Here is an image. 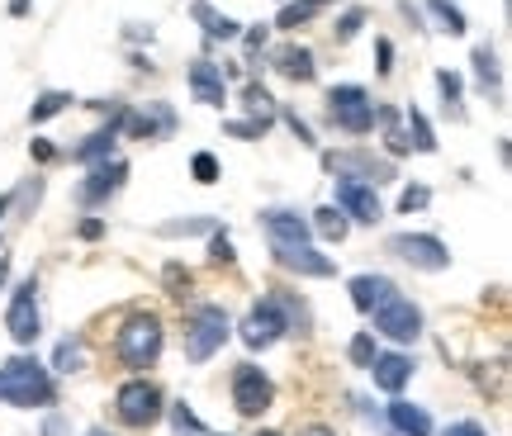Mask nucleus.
<instances>
[{
	"mask_svg": "<svg viewBox=\"0 0 512 436\" xmlns=\"http://www.w3.org/2000/svg\"><path fill=\"white\" fill-rule=\"evenodd\" d=\"M0 403H15V408H43L53 403V380L34 356H15V361L0 370Z\"/></svg>",
	"mask_w": 512,
	"mask_h": 436,
	"instance_id": "obj_1",
	"label": "nucleus"
},
{
	"mask_svg": "<svg viewBox=\"0 0 512 436\" xmlns=\"http://www.w3.org/2000/svg\"><path fill=\"white\" fill-rule=\"evenodd\" d=\"M119 361L133 365V370H147V365L162 356V318L157 313H133L124 327H119Z\"/></svg>",
	"mask_w": 512,
	"mask_h": 436,
	"instance_id": "obj_2",
	"label": "nucleus"
},
{
	"mask_svg": "<svg viewBox=\"0 0 512 436\" xmlns=\"http://www.w3.org/2000/svg\"><path fill=\"white\" fill-rule=\"evenodd\" d=\"M228 342V313L204 304V309L190 313V327H185V361H209L219 346Z\"/></svg>",
	"mask_w": 512,
	"mask_h": 436,
	"instance_id": "obj_3",
	"label": "nucleus"
},
{
	"mask_svg": "<svg viewBox=\"0 0 512 436\" xmlns=\"http://www.w3.org/2000/svg\"><path fill=\"white\" fill-rule=\"evenodd\" d=\"M114 408H119V418L128 427H152V422L162 418V389L147 380H128L119 394H114Z\"/></svg>",
	"mask_w": 512,
	"mask_h": 436,
	"instance_id": "obj_4",
	"label": "nucleus"
},
{
	"mask_svg": "<svg viewBox=\"0 0 512 436\" xmlns=\"http://www.w3.org/2000/svg\"><path fill=\"white\" fill-rule=\"evenodd\" d=\"M328 105H332V119L347 133H370V124H375V105H370V95L361 86H332Z\"/></svg>",
	"mask_w": 512,
	"mask_h": 436,
	"instance_id": "obj_5",
	"label": "nucleus"
},
{
	"mask_svg": "<svg viewBox=\"0 0 512 436\" xmlns=\"http://www.w3.org/2000/svg\"><path fill=\"white\" fill-rule=\"evenodd\" d=\"M389 252L399 256V261H408V266H418V271H446L451 266V252L427 233H399L389 242Z\"/></svg>",
	"mask_w": 512,
	"mask_h": 436,
	"instance_id": "obj_6",
	"label": "nucleus"
},
{
	"mask_svg": "<svg viewBox=\"0 0 512 436\" xmlns=\"http://www.w3.org/2000/svg\"><path fill=\"white\" fill-rule=\"evenodd\" d=\"M5 327H10V337H15L19 346L38 342V285L34 280H24L15 294H10V313H5Z\"/></svg>",
	"mask_w": 512,
	"mask_h": 436,
	"instance_id": "obj_7",
	"label": "nucleus"
},
{
	"mask_svg": "<svg viewBox=\"0 0 512 436\" xmlns=\"http://www.w3.org/2000/svg\"><path fill=\"white\" fill-rule=\"evenodd\" d=\"M275 399L271 380L256 370V365H238V375H233V408H238L242 418H256V413H266Z\"/></svg>",
	"mask_w": 512,
	"mask_h": 436,
	"instance_id": "obj_8",
	"label": "nucleus"
},
{
	"mask_svg": "<svg viewBox=\"0 0 512 436\" xmlns=\"http://www.w3.org/2000/svg\"><path fill=\"white\" fill-rule=\"evenodd\" d=\"M375 332H384V337H394V342H418L422 332V313L408 304V299H384L380 309H375Z\"/></svg>",
	"mask_w": 512,
	"mask_h": 436,
	"instance_id": "obj_9",
	"label": "nucleus"
},
{
	"mask_svg": "<svg viewBox=\"0 0 512 436\" xmlns=\"http://www.w3.org/2000/svg\"><path fill=\"white\" fill-rule=\"evenodd\" d=\"M328 166L342 176V181H361V185H380V181H389V176H394V166L375 162V157H366V152H342V157L332 152Z\"/></svg>",
	"mask_w": 512,
	"mask_h": 436,
	"instance_id": "obj_10",
	"label": "nucleus"
},
{
	"mask_svg": "<svg viewBox=\"0 0 512 436\" xmlns=\"http://www.w3.org/2000/svg\"><path fill=\"white\" fill-rule=\"evenodd\" d=\"M337 209L356 223H380V200H375V185L361 181H342L337 176Z\"/></svg>",
	"mask_w": 512,
	"mask_h": 436,
	"instance_id": "obj_11",
	"label": "nucleus"
},
{
	"mask_svg": "<svg viewBox=\"0 0 512 436\" xmlns=\"http://www.w3.org/2000/svg\"><path fill=\"white\" fill-rule=\"evenodd\" d=\"M280 332H285L280 304H256V309L247 313V323H242V342L252 346V351H261V346H271Z\"/></svg>",
	"mask_w": 512,
	"mask_h": 436,
	"instance_id": "obj_12",
	"label": "nucleus"
},
{
	"mask_svg": "<svg viewBox=\"0 0 512 436\" xmlns=\"http://www.w3.org/2000/svg\"><path fill=\"white\" fill-rule=\"evenodd\" d=\"M271 252L280 266H290L299 275H332V261L323 252H313L309 242H271Z\"/></svg>",
	"mask_w": 512,
	"mask_h": 436,
	"instance_id": "obj_13",
	"label": "nucleus"
},
{
	"mask_svg": "<svg viewBox=\"0 0 512 436\" xmlns=\"http://www.w3.org/2000/svg\"><path fill=\"white\" fill-rule=\"evenodd\" d=\"M124 176H128V166L119 162V157H114V162H100V166L91 171V176H86V185H81V204H100V200H110L114 190L124 185Z\"/></svg>",
	"mask_w": 512,
	"mask_h": 436,
	"instance_id": "obj_14",
	"label": "nucleus"
},
{
	"mask_svg": "<svg viewBox=\"0 0 512 436\" xmlns=\"http://www.w3.org/2000/svg\"><path fill=\"white\" fill-rule=\"evenodd\" d=\"M394 294L399 290H394L389 275H356V280H351V304L361 313H375L384 299H394Z\"/></svg>",
	"mask_w": 512,
	"mask_h": 436,
	"instance_id": "obj_15",
	"label": "nucleus"
},
{
	"mask_svg": "<svg viewBox=\"0 0 512 436\" xmlns=\"http://www.w3.org/2000/svg\"><path fill=\"white\" fill-rule=\"evenodd\" d=\"M408 375H413V361L399 356V351H389V356H375V361H370V380H375V389L399 394L403 384H408Z\"/></svg>",
	"mask_w": 512,
	"mask_h": 436,
	"instance_id": "obj_16",
	"label": "nucleus"
},
{
	"mask_svg": "<svg viewBox=\"0 0 512 436\" xmlns=\"http://www.w3.org/2000/svg\"><path fill=\"white\" fill-rule=\"evenodd\" d=\"M261 223H266L271 242H309V223L294 214V209H266Z\"/></svg>",
	"mask_w": 512,
	"mask_h": 436,
	"instance_id": "obj_17",
	"label": "nucleus"
},
{
	"mask_svg": "<svg viewBox=\"0 0 512 436\" xmlns=\"http://www.w3.org/2000/svg\"><path fill=\"white\" fill-rule=\"evenodd\" d=\"M190 91H195V100L200 105H214V109H223V76L214 72V62H195L190 67Z\"/></svg>",
	"mask_w": 512,
	"mask_h": 436,
	"instance_id": "obj_18",
	"label": "nucleus"
},
{
	"mask_svg": "<svg viewBox=\"0 0 512 436\" xmlns=\"http://www.w3.org/2000/svg\"><path fill=\"white\" fill-rule=\"evenodd\" d=\"M389 422H394V432L399 436H432V418H427V408L418 403H389Z\"/></svg>",
	"mask_w": 512,
	"mask_h": 436,
	"instance_id": "obj_19",
	"label": "nucleus"
},
{
	"mask_svg": "<svg viewBox=\"0 0 512 436\" xmlns=\"http://www.w3.org/2000/svg\"><path fill=\"white\" fill-rule=\"evenodd\" d=\"M124 124L133 138H157V133H171V128H176V114L166 105H152L147 114H128Z\"/></svg>",
	"mask_w": 512,
	"mask_h": 436,
	"instance_id": "obj_20",
	"label": "nucleus"
},
{
	"mask_svg": "<svg viewBox=\"0 0 512 436\" xmlns=\"http://www.w3.org/2000/svg\"><path fill=\"white\" fill-rule=\"evenodd\" d=\"M275 72L290 76V81H313V53L290 43V48H280V53H275Z\"/></svg>",
	"mask_w": 512,
	"mask_h": 436,
	"instance_id": "obj_21",
	"label": "nucleus"
},
{
	"mask_svg": "<svg viewBox=\"0 0 512 436\" xmlns=\"http://www.w3.org/2000/svg\"><path fill=\"white\" fill-rule=\"evenodd\" d=\"M119 124H124V114H119ZM119 124H110V128H100V133H91L86 143L76 147L72 157L76 162H110V152H114V133H119Z\"/></svg>",
	"mask_w": 512,
	"mask_h": 436,
	"instance_id": "obj_22",
	"label": "nucleus"
},
{
	"mask_svg": "<svg viewBox=\"0 0 512 436\" xmlns=\"http://www.w3.org/2000/svg\"><path fill=\"white\" fill-rule=\"evenodd\" d=\"M195 19H200V24H204V34L214 38V43H219V38H223V43H228V38H238V29H242L238 19L214 15V10H209V0H195Z\"/></svg>",
	"mask_w": 512,
	"mask_h": 436,
	"instance_id": "obj_23",
	"label": "nucleus"
},
{
	"mask_svg": "<svg viewBox=\"0 0 512 436\" xmlns=\"http://www.w3.org/2000/svg\"><path fill=\"white\" fill-rule=\"evenodd\" d=\"M309 228L318 237H328V242H342V237H347V214H342L337 204H328V209H318V214H313Z\"/></svg>",
	"mask_w": 512,
	"mask_h": 436,
	"instance_id": "obj_24",
	"label": "nucleus"
},
{
	"mask_svg": "<svg viewBox=\"0 0 512 436\" xmlns=\"http://www.w3.org/2000/svg\"><path fill=\"white\" fill-rule=\"evenodd\" d=\"M323 5H332V0H290L285 10H280V29H294V24H309Z\"/></svg>",
	"mask_w": 512,
	"mask_h": 436,
	"instance_id": "obj_25",
	"label": "nucleus"
},
{
	"mask_svg": "<svg viewBox=\"0 0 512 436\" xmlns=\"http://www.w3.org/2000/svg\"><path fill=\"white\" fill-rule=\"evenodd\" d=\"M408 138H413L408 147H418V152H437V138H432V124L422 119V109H408Z\"/></svg>",
	"mask_w": 512,
	"mask_h": 436,
	"instance_id": "obj_26",
	"label": "nucleus"
},
{
	"mask_svg": "<svg viewBox=\"0 0 512 436\" xmlns=\"http://www.w3.org/2000/svg\"><path fill=\"white\" fill-rule=\"evenodd\" d=\"M67 105H72V95H62V91L38 95V100H34V124H43V119H53V114H62Z\"/></svg>",
	"mask_w": 512,
	"mask_h": 436,
	"instance_id": "obj_27",
	"label": "nucleus"
},
{
	"mask_svg": "<svg viewBox=\"0 0 512 436\" xmlns=\"http://www.w3.org/2000/svg\"><path fill=\"white\" fill-rule=\"evenodd\" d=\"M427 5H432V15L441 19V29H446V34H465V15H460L451 0H427Z\"/></svg>",
	"mask_w": 512,
	"mask_h": 436,
	"instance_id": "obj_28",
	"label": "nucleus"
},
{
	"mask_svg": "<svg viewBox=\"0 0 512 436\" xmlns=\"http://www.w3.org/2000/svg\"><path fill=\"white\" fill-rule=\"evenodd\" d=\"M242 100H247V109H256V119H261V124H271V95L261 91V86H247V91H242Z\"/></svg>",
	"mask_w": 512,
	"mask_h": 436,
	"instance_id": "obj_29",
	"label": "nucleus"
},
{
	"mask_svg": "<svg viewBox=\"0 0 512 436\" xmlns=\"http://www.w3.org/2000/svg\"><path fill=\"white\" fill-rule=\"evenodd\" d=\"M81 361H86V351H81V342H62L57 346V370H81Z\"/></svg>",
	"mask_w": 512,
	"mask_h": 436,
	"instance_id": "obj_30",
	"label": "nucleus"
},
{
	"mask_svg": "<svg viewBox=\"0 0 512 436\" xmlns=\"http://www.w3.org/2000/svg\"><path fill=\"white\" fill-rule=\"evenodd\" d=\"M475 67H479V86L489 91V86H498V62H494V53L489 48H479L475 53Z\"/></svg>",
	"mask_w": 512,
	"mask_h": 436,
	"instance_id": "obj_31",
	"label": "nucleus"
},
{
	"mask_svg": "<svg viewBox=\"0 0 512 436\" xmlns=\"http://www.w3.org/2000/svg\"><path fill=\"white\" fill-rule=\"evenodd\" d=\"M190 171H195V181H200V185H214V181H219V162H214L209 152H195Z\"/></svg>",
	"mask_w": 512,
	"mask_h": 436,
	"instance_id": "obj_32",
	"label": "nucleus"
},
{
	"mask_svg": "<svg viewBox=\"0 0 512 436\" xmlns=\"http://www.w3.org/2000/svg\"><path fill=\"white\" fill-rule=\"evenodd\" d=\"M190 271H181V266H166V290H171V299H185L190 294Z\"/></svg>",
	"mask_w": 512,
	"mask_h": 436,
	"instance_id": "obj_33",
	"label": "nucleus"
},
{
	"mask_svg": "<svg viewBox=\"0 0 512 436\" xmlns=\"http://www.w3.org/2000/svg\"><path fill=\"white\" fill-rule=\"evenodd\" d=\"M209 228H214L209 218H185V223H166L162 233L166 237H181V233H209Z\"/></svg>",
	"mask_w": 512,
	"mask_h": 436,
	"instance_id": "obj_34",
	"label": "nucleus"
},
{
	"mask_svg": "<svg viewBox=\"0 0 512 436\" xmlns=\"http://www.w3.org/2000/svg\"><path fill=\"white\" fill-rule=\"evenodd\" d=\"M209 256H214L219 266H233V242H228V233H214V242H209Z\"/></svg>",
	"mask_w": 512,
	"mask_h": 436,
	"instance_id": "obj_35",
	"label": "nucleus"
},
{
	"mask_svg": "<svg viewBox=\"0 0 512 436\" xmlns=\"http://www.w3.org/2000/svg\"><path fill=\"white\" fill-rule=\"evenodd\" d=\"M437 86L446 95V105H460V76L456 72H437Z\"/></svg>",
	"mask_w": 512,
	"mask_h": 436,
	"instance_id": "obj_36",
	"label": "nucleus"
},
{
	"mask_svg": "<svg viewBox=\"0 0 512 436\" xmlns=\"http://www.w3.org/2000/svg\"><path fill=\"white\" fill-rule=\"evenodd\" d=\"M351 361H356V365H370V361H375V342H370L366 332L351 342Z\"/></svg>",
	"mask_w": 512,
	"mask_h": 436,
	"instance_id": "obj_37",
	"label": "nucleus"
},
{
	"mask_svg": "<svg viewBox=\"0 0 512 436\" xmlns=\"http://www.w3.org/2000/svg\"><path fill=\"white\" fill-rule=\"evenodd\" d=\"M432 200V195H427V190H422V185H413V190H403V200H399V209L403 214H413V209H422V204Z\"/></svg>",
	"mask_w": 512,
	"mask_h": 436,
	"instance_id": "obj_38",
	"label": "nucleus"
},
{
	"mask_svg": "<svg viewBox=\"0 0 512 436\" xmlns=\"http://www.w3.org/2000/svg\"><path fill=\"white\" fill-rule=\"evenodd\" d=\"M176 432H181V436H200V432H204L200 422H195V418H190V413H185V403H181V408H176Z\"/></svg>",
	"mask_w": 512,
	"mask_h": 436,
	"instance_id": "obj_39",
	"label": "nucleus"
},
{
	"mask_svg": "<svg viewBox=\"0 0 512 436\" xmlns=\"http://www.w3.org/2000/svg\"><path fill=\"white\" fill-rule=\"evenodd\" d=\"M361 24H366V15H361V10H351V15L342 19V24H337V38H351L356 29H361Z\"/></svg>",
	"mask_w": 512,
	"mask_h": 436,
	"instance_id": "obj_40",
	"label": "nucleus"
},
{
	"mask_svg": "<svg viewBox=\"0 0 512 436\" xmlns=\"http://www.w3.org/2000/svg\"><path fill=\"white\" fill-rule=\"evenodd\" d=\"M446 436H489V432H484L479 422H451V427H446Z\"/></svg>",
	"mask_w": 512,
	"mask_h": 436,
	"instance_id": "obj_41",
	"label": "nucleus"
},
{
	"mask_svg": "<svg viewBox=\"0 0 512 436\" xmlns=\"http://www.w3.org/2000/svg\"><path fill=\"white\" fill-rule=\"evenodd\" d=\"M285 124L294 128V133H299V143H313V133H309V124H304V119H299V114H285Z\"/></svg>",
	"mask_w": 512,
	"mask_h": 436,
	"instance_id": "obj_42",
	"label": "nucleus"
},
{
	"mask_svg": "<svg viewBox=\"0 0 512 436\" xmlns=\"http://www.w3.org/2000/svg\"><path fill=\"white\" fill-rule=\"evenodd\" d=\"M34 157L38 162H53V143H48V138H34Z\"/></svg>",
	"mask_w": 512,
	"mask_h": 436,
	"instance_id": "obj_43",
	"label": "nucleus"
},
{
	"mask_svg": "<svg viewBox=\"0 0 512 436\" xmlns=\"http://www.w3.org/2000/svg\"><path fill=\"white\" fill-rule=\"evenodd\" d=\"M389 62H394V48H389V38H380V72H389Z\"/></svg>",
	"mask_w": 512,
	"mask_h": 436,
	"instance_id": "obj_44",
	"label": "nucleus"
},
{
	"mask_svg": "<svg viewBox=\"0 0 512 436\" xmlns=\"http://www.w3.org/2000/svg\"><path fill=\"white\" fill-rule=\"evenodd\" d=\"M299 436H337V432H332V427H323V422H313V427H304Z\"/></svg>",
	"mask_w": 512,
	"mask_h": 436,
	"instance_id": "obj_45",
	"label": "nucleus"
},
{
	"mask_svg": "<svg viewBox=\"0 0 512 436\" xmlns=\"http://www.w3.org/2000/svg\"><path fill=\"white\" fill-rule=\"evenodd\" d=\"M5 209H10V195H0V214H5Z\"/></svg>",
	"mask_w": 512,
	"mask_h": 436,
	"instance_id": "obj_46",
	"label": "nucleus"
},
{
	"mask_svg": "<svg viewBox=\"0 0 512 436\" xmlns=\"http://www.w3.org/2000/svg\"><path fill=\"white\" fill-rule=\"evenodd\" d=\"M86 436H114V432H105V427H95V432H86Z\"/></svg>",
	"mask_w": 512,
	"mask_h": 436,
	"instance_id": "obj_47",
	"label": "nucleus"
},
{
	"mask_svg": "<svg viewBox=\"0 0 512 436\" xmlns=\"http://www.w3.org/2000/svg\"><path fill=\"white\" fill-rule=\"evenodd\" d=\"M256 436H275V432H256Z\"/></svg>",
	"mask_w": 512,
	"mask_h": 436,
	"instance_id": "obj_48",
	"label": "nucleus"
}]
</instances>
